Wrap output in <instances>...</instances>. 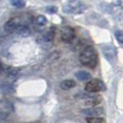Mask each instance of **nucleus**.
<instances>
[{"mask_svg": "<svg viewBox=\"0 0 123 123\" xmlns=\"http://www.w3.org/2000/svg\"><path fill=\"white\" fill-rule=\"evenodd\" d=\"M87 123H105V120L102 117H86Z\"/></svg>", "mask_w": 123, "mask_h": 123, "instance_id": "obj_15", "label": "nucleus"}, {"mask_svg": "<svg viewBox=\"0 0 123 123\" xmlns=\"http://www.w3.org/2000/svg\"><path fill=\"white\" fill-rule=\"evenodd\" d=\"M84 90L88 92H98L105 91V86L104 82L99 79H92L85 84Z\"/></svg>", "mask_w": 123, "mask_h": 123, "instance_id": "obj_2", "label": "nucleus"}, {"mask_svg": "<svg viewBox=\"0 0 123 123\" xmlns=\"http://www.w3.org/2000/svg\"><path fill=\"white\" fill-rule=\"evenodd\" d=\"M75 76L77 77V79L80 81H86V80H90L92 78L91 74L89 73L88 71H85V70H80L78 72L75 73Z\"/></svg>", "mask_w": 123, "mask_h": 123, "instance_id": "obj_10", "label": "nucleus"}, {"mask_svg": "<svg viewBox=\"0 0 123 123\" xmlns=\"http://www.w3.org/2000/svg\"><path fill=\"white\" fill-rule=\"evenodd\" d=\"M103 53H104L105 56L106 57V59L112 62L115 59V57H116L117 51H116V49H115L113 46H111V45H106L105 47L103 48Z\"/></svg>", "mask_w": 123, "mask_h": 123, "instance_id": "obj_7", "label": "nucleus"}, {"mask_svg": "<svg viewBox=\"0 0 123 123\" xmlns=\"http://www.w3.org/2000/svg\"><path fill=\"white\" fill-rule=\"evenodd\" d=\"M115 36L119 43H123V31H115Z\"/></svg>", "mask_w": 123, "mask_h": 123, "instance_id": "obj_18", "label": "nucleus"}, {"mask_svg": "<svg viewBox=\"0 0 123 123\" xmlns=\"http://www.w3.org/2000/svg\"><path fill=\"white\" fill-rule=\"evenodd\" d=\"M35 23L38 26H44L47 23V18H45L44 16H43V15H39L35 18Z\"/></svg>", "mask_w": 123, "mask_h": 123, "instance_id": "obj_14", "label": "nucleus"}, {"mask_svg": "<svg viewBox=\"0 0 123 123\" xmlns=\"http://www.w3.org/2000/svg\"><path fill=\"white\" fill-rule=\"evenodd\" d=\"M75 85H76V82L73 80H65L60 83V87L63 90H69L75 87Z\"/></svg>", "mask_w": 123, "mask_h": 123, "instance_id": "obj_11", "label": "nucleus"}, {"mask_svg": "<svg viewBox=\"0 0 123 123\" xmlns=\"http://www.w3.org/2000/svg\"><path fill=\"white\" fill-rule=\"evenodd\" d=\"M3 70H4V67H3V64H2V62L0 60V73L3 72Z\"/></svg>", "mask_w": 123, "mask_h": 123, "instance_id": "obj_21", "label": "nucleus"}, {"mask_svg": "<svg viewBox=\"0 0 123 123\" xmlns=\"http://www.w3.org/2000/svg\"><path fill=\"white\" fill-rule=\"evenodd\" d=\"M102 102V96L101 95H93V96H90L84 101L83 105L85 106H89V107H92V106H96L98 105L100 103Z\"/></svg>", "mask_w": 123, "mask_h": 123, "instance_id": "obj_6", "label": "nucleus"}, {"mask_svg": "<svg viewBox=\"0 0 123 123\" xmlns=\"http://www.w3.org/2000/svg\"><path fill=\"white\" fill-rule=\"evenodd\" d=\"M81 113L85 116H90V117H98L101 116L105 113V110L103 107L101 106H92V107H89V108H85V109H82Z\"/></svg>", "mask_w": 123, "mask_h": 123, "instance_id": "obj_4", "label": "nucleus"}, {"mask_svg": "<svg viewBox=\"0 0 123 123\" xmlns=\"http://www.w3.org/2000/svg\"><path fill=\"white\" fill-rule=\"evenodd\" d=\"M6 73L7 77H9V78H16L19 73V68H8L7 69H6Z\"/></svg>", "mask_w": 123, "mask_h": 123, "instance_id": "obj_12", "label": "nucleus"}, {"mask_svg": "<svg viewBox=\"0 0 123 123\" xmlns=\"http://www.w3.org/2000/svg\"><path fill=\"white\" fill-rule=\"evenodd\" d=\"M19 25H20V22H19V18L18 17L10 18L5 24V31L6 32H13L17 30V28Z\"/></svg>", "mask_w": 123, "mask_h": 123, "instance_id": "obj_5", "label": "nucleus"}, {"mask_svg": "<svg viewBox=\"0 0 123 123\" xmlns=\"http://www.w3.org/2000/svg\"><path fill=\"white\" fill-rule=\"evenodd\" d=\"M61 40L65 43H71L75 38V30L72 27L65 26L61 30Z\"/></svg>", "mask_w": 123, "mask_h": 123, "instance_id": "obj_3", "label": "nucleus"}, {"mask_svg": "<svg viewBox=\"0 0 123 123\" xmlns=\"http://www.w3.org/2000/svg\"><path fill=\"white\" fill-rule=\"evenodd\" d=\"M0 90H1V92H5V93H12L14 92L13 87L8 83H2L0 86Z\"/></svg>", "mask_w": 123, "mask_h": 123, "instance_id": "obj_13", "label": "nucleus"}, {"mask_svg": "<svg viewBox=\"0 0 123 123\" xmlns=\"http://www.w3.org/2000/svg\"><path fill=\"white\" fill-rule=\"evenodd\" d=\"M63 11L66 13H74L75 6H71V5H65L63 6Z\"/></svg>", "mask_w": 123, "mask_h": 123, "instance_id": "obj_17", "label": "nucleus"}, {"mask_svg": "<svg viewBox=\"0 0 123 123\" xmlns=\"http://www.w3.org/2000/svg\"><path fill=\"white\" fill-rule=\"evenodd\" d=\"M80 62L87 68H93L96 67L98 63V55L97 52L93 46H86L84 49L80 52L79 56Z\"/></svg>", "mask_w": 123, "mask_h": 123, "instance_id": "obj_1", "label": "nucleus"}, {"mask_svg": "<svg viewBox=\"0 0 123 123\" xmlns=\"http://www.w3.org/2000/svg\"><path fill=\"white\" fill-rule=\"evenodd\" d=\"M16 33L18 34L19 36H22V37H27L30 35V33H31V30L29 29V27L28 26H26V25H19L18 28H17V30H16Z\"/></svg>", "mask_w": 123, "mask_h": 123, "instance_id": "obj_8", "label": "nucleus"}, {"mask_svg": "<svg viewBox=\"0 0 123 123\" xmlns=\"http://www.w3.org/2000/svg\"><path fill=\"white\" fill-rule=\"evenodd\" d=\"M8 115H9L8 111L0 109V121H3V120L6 119V117H8Z\"/></svg>", "mask_w": 123, "mask_h": 123, "instance_id": "obj_19", "label": "nucleus"}, {"mask_svg": "<svg viewBox=\"0 0 123 123\" xmlns=\"http://www.w3.org/2000/svg\"><path fill=\"white\" fill-rule=\"evenodd\" d=\"M46 12L50 13V14H54V13L57 12V7L55 6H49L46 7Z\"/></svg>", "mask_w": 123, "mask_h": 123, "instance_id": "obj_20", "label": "nucleus"}, {"mask_svg": "<svg viewBox=\"0 0 123 123\" xmlns=\"http://www.w3.org/2000/svg\"><path fill=\"white\" fill-rule=\"evenodd\" d=\"M10 4L15 7L22 8L26 5V2H25V0H10Z\"/></svg>", "mask_w": 123, "mask_h": 123, "instance_id": "obj_16", "label": "nucleus"}, {"mask_svg": "<svg viewBox=\"0 0 123 123\" xmlns=\"http://www.w3.org/2000/svg\"><path fill=\"white\" fill-rule=\"evenodd\" d=\"M55 35V28L54 26H52V27L49 28V30L43 34V38L45 42H51V41L54 40Z\"/></svg>", "mask_w": 123, "mask_h": 123, "instance_id": "obj_9", "label": "nucleus"}]
</instances>
